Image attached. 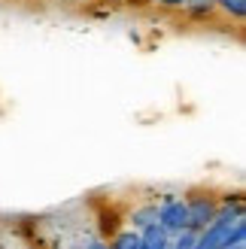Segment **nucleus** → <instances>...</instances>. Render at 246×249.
<instances>
[{
    "instance_id": "1",
    "label": "nucleus",
    "mask_w": 246,
    "mask_h": 249,
    "mask_svg": "<svg viewBox=\"0 0 246 249\" xmlns=\"http://www.w3.org/2000/svg\"><path fill=\"white\" fill-rule=\"evenodd\" d=\"M155 222H158V225H161L167 234H176V231H182V228H189V207H186V197L164 195V201L158 204Z\"/></svg>"
},
{
    "instance_id": "2",
    "label": "nucleus",
    "mask_w": 246,
    "mask_h": 249,
    "mask_svg": "<svg viewBox=\"0 0 246 249\" xmlns=\"http://www.w3.org/2000/svg\"><path fill=\"white\" fill-rule=\"evenodd\" d=\"M186 207H189V231L198 234L216 219L219 201L213 195H192V197H186Z\"/></svg>"
},
{
    "instance_id": "3",
    "label": "nucleus",
    "mask_w": 246,
    "mask_h": 249,
    "mask_svg": "<svg viewBox=\"0 0 246 249\" xmlns=\"http://www.w3.org/2000/svg\"><path fill=\"white\" fill-rule=\"evenodd\" d=\"M140 249H170V234L158 222H152L149 228L140 231Z\"/></svg>"
},
{
    "instance_id": "4",
    "label": "nucleus",
    "mask_w": 246,
    "mask_h": 249,
    "mask_svg": "<svg viewBox=\"0 0 246 249\" xmlns=\"http://www.w3.org/2000/svg\"><path fill=\"white\" fill-rule=\"evenodd\" d=\"M155 216H158V204H143V207H137L131 213V228L134 231H143V228H149L152 222H155Z\"/></svg>"
},
{
    "instance_id": "5",
    "label": "nucleus",
    "mask_w": 246,
    "mask_h": 249,
    "mask_svg": "<svg viewBox=\"0 0 246 249\" xmlns=\"http://www.w3.org/2000/svg\"><path fill=\"white\" fill-rule=\"evenodd\" d=\"M109 249H140V231H134V228L116 231L113 240H109Z\"/></svg>"
},
{
    "instance_id": "6",
    "label": "nucleus",
    "mask_w": 246,
    "mask_h": 249,
    "mask_svg": "<svg viewBox=\"0 0 246 249\" xmlns=\"http://www.w3.org/2000/svg\"><path fill=\"white\" fill-rule=\"evenodd\" d=\"M216 9L228 18H234V21L246 18V0H216Z\"/></svg>"
},
{
    "instance_id": "7",
    "label": "nucleus",
    "mask_w": 246,
    "mask_h": 249,
    "mask_svg": "<svg viewBox=\"0 0 246 249\" xmlns=\"http://www.w3.org/2000/svg\"><path fill=\"white\" fill-rule=\"evenodd\" d=\"M182 9H186L192 18H210L216 12V0H189Z\"/></svg>"
},
{
    "instance_id": "8",
    "label": "nucleus",
    "mask_w": 246,
    "mask_h": 249,
    "mask_svg": "<svg viewBox=\"0 0 246 249\" xmlns=\"http://www.w3.org/2000/svg\"><path fill=\"white\" fill-rule=\"evenodd\" d=\"M194 237H198L194 231L182 228L176 234H170V249H194Z\"/></svg>"
},
{
    "instance_id": "9",
    "label": "nucleus",
    "mask_w": 246,
    "mask_h": 249,
    "mask_svg": "<svg viewBox=\"0 0 246 249\" xmlns=\"http://www.w3.org/2000/svg\"><path fill=\"white\" fill-rule=\"evenodd\" d=\"M152 3H158V6H164V9H182L189 3V0H152Z\"/></svg>"
},
{
    "instance_id": "10",
    "label": "nucleus",
    "mask_w": 246,
    "mask_h": 249,
    "mask_svg": "<svg viewBox=\"0 0 246 249\" xmlns=\"http://www.w3.org/2000/svg\"><path fill=\"white\" fill-rule=\"evenodd\" d=\"M85 249H109V243H104L101 237H94V240H91L88 246H85Z\"/></svg>"
}]
</instances>
